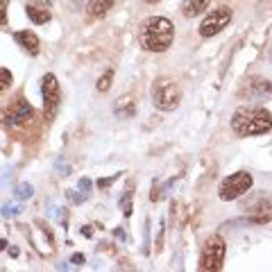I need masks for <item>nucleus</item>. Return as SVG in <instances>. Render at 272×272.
Listing matches in <instances>:
<instances>
[{
	"instance_id": "39448f33",
	"label": "nucleus",
	"mask_w": 272,
	"mask_h": 272,
	"mask_svg": "<svg viewBox=\"0 0 272 272\" xmlns=\"http://www.w3.org/2000/svg\"><path fill=\"white\" fill-rule=\"evenodd\" d=\"M250 188H252V175L241 170V173H234L220 182L218 195H220V200H225V202H232V200H238L241 195H245Z\"/></svg>"
},
{
	"instance_id": "b1692460",
	"label": "nucleus",
	"mask_w": 272,
	"mask_h": 272,
	"mask_svg": "<svg viewBox=\"0 0 272 272\" xmlns=\"http://www.w3.org/2000/svg\"><path fill=\"white\" fill-rule=\"evenodd\" d=\"M70 263H73V266H82V263H84V254H73V257H70Z\"/></svg>"
},
{
	"instance_id": "f8f14e48",
	"label": "nucleus",
	"mask_w": 272,
	"mask_h": 272,
	"mask_svg": "<svg viewBox=\"0 0 272 272\" xmlns=\"http://www.w3.org/2000/svg\"><path fill=\"white\" fill-rule=\"evenodd\" d=\"M209 9V0H184L182 2V14L186 18H195V16L204 14Z\"/></svg>"
},
{
	"instance_id": "9d476101",
	"label": "nucleus",
	"mask_w": 272,
	"mask_h": 272,
	"mask_svg": "<svg viewBox=\"0 0 272 272\" xmlns=\"http://www.w3.org/2000/svg\"><path fill=\"white\" fill-rule=\"evenodd\" d=\"M241 93H245V98L259 100V98H263V95L272 93V84L263 77H250L248 82H245V86L241 89Z\"/></svg>"
},
{
	"instance_id": "412c9836",
	"label": "nucleus",
	"mask_w": 272,
	"mask_h": 272,
	"mask_svg": "<svg viewBox=\"0 0 272 272\" xmlns=\"http://www.w3.org/2000/svg\"><path fill=\"white\" fill-rule=\"evenodd\" d=\"M66 195H68V200L73 204H79V202H84V200H86L84 193H75V191H66Z\"/></svg>"
},
{
	"instance_id": "a211bd4d",
	"label": "nucleus",
	"mask_w": 272,
	"mask_h": 272,
	"mask_svg": "<svg viewBox=\"0 0 272 272\" xmlns=\"http://www.w3.org/2000/svg\"><path fill=\"white\" fill-rule=\"evenodd\" d=\"M120 209H123V216L129 218L132 216V191H125V195L120 198Z\"/></svg>"
},
{
	"instance_id": "4468645a",
	"label": "nucleus",
	"mask_w": 272,
	"mask_h": 272,
	"mask_svg": "<svg viewBox=\"0 0 272 272\" xmlns=\"http://www.w3.org/2000/svg\"><path fill=\"white\" fill-rule=\"evenodd\" d=\"M116 0H91L89 2V14L93 16V18H102V16H107V11L114 7Z\"/></svg>"
},
{
	"instance_id": "6e6552de",
	"label": "nucleus",
	"mask_w": 272,
	"mask_h": 272,
	"mask_svg": "<svg viewBox=\"0 0 272 272\" xmlns=\"http://www.w3.org/2000/svg\"><path fill=\"white\" fill-rule=\"evenodd\" d=\"M32 118H34V109L30 107V102L16 100V102L11 104V109L5 114V125L7 127H25Z\"/></svg>"
},
{
	"instance_id": "ddd939ff",
	"label": "nucleus",
	"mask_w": 272,
	"mask_h": 272,
	"mask_svg": "<svg viewBox=\"0 0 272 272\" xmlns=\"http://www.w3.org/2000/svg\"><path fill=\"white\" fill-rule=\"evenodd\" d=\"M114 114L118 116V118H132V116L136 114V102H134V98H129V95L120 98L118 102L114 104Z\"/></svg>"
},
{
	"instance_id": "20e7f679",
	"label": "nucleus",
	"mask_w": 272,
	"mask_h": 272,
	"mask_svg": "<svg viewBox=\"0 0 272 272\" xmlns=\"http://www.w3.org/2000/svg\"><path fill=\"white\" fill-rule=\"evenodd\" d=\"M225 252H227V245L220 236H209L202 245V254H200V270L204 272H218L223 270L225 263Z\"/></svg>"
},
{
	"instance_id": "f3484780",
	"label": "nucleus",
	"mask_w": 272,
	"mask_h": 272,
	"mask_svg": "<svg viewBox=\"0 0 272 272\" xmlns=\"http://www.w3.org/2000/svg\"><path fill=\"white\" fill-rule=\"evenodd\" d=\"M32 193H34V188H32L30 184H18V186H16V191H14L16 200H30Z\"/></svg>"
},
{
	"instance_id": "393cba45",
	"label": "nucleus",
	"mask_w": 272,
	"mask_h": 272,
	"mask_svg": "<svg viewBox=\"0 0 272 272\" xmlns=\"http://www.w3.org/2000/svg\"><path fill=\"white\" fill-rule=\"evenodd\" d=\"M159 198H161V188H159V186H152V193H150V200H152V202H157Z\"/></svg>"
},
{
	"instance_id": "a878e982",
	"label": "nucleus",
	"mask_w": 272,
	"mask_h": 272,
	"mask_svg": "<svg viewBox=\"0 0 272 272\" xmlns=\"http://www.w3.org/2000/svg\"><path fill=\"white\" fill-rule=\"evenodd\" d=\"M2 30H7V0H2Z\"/></svg>"
},
{
	"instance_id": "f03ea898",
	"label": "nucleus",
	"mask_w": 272,
	"mask_h": 272,
	"mask_svg": "<svg viewBox=\"0 0 272 272\" xmlns=\"http://www.w3.org/2000/svg\"><path fill=\"white\" fill-rule=\"evenodd\" d=\"M232 129L238 136H259L268 134L272 129V116L270 111L261 107H245L238 109L232 116Z\"/></svg>"
},
{
	"instance_id": "dca6fc26",
	"label": "nucleus",
	"mask_w": 272,
	"mask_h": 272,
	"mask_svg": "<svg viewBox=\"0 0 272 272\" xmlns=\"http://www.w3.org/2000/svg\"><path fill=\"white\" fill-rule=\"evenodd\" d=\"M111 79H114V70H104V75L98 79V84H95V89H98L100 93H107V91L111 89Z\"/></svg>"
},
{
	"instance_id": "c85d7f7f",
	"label": "nucleus",
	"mask_w": 272,
	"mask_h": 272,
	"mask_svg": "<svg viewBox=\"0 0 272 272\" xmlns=\"http://www.w3.org/2000/svg\"><path fill=\"white\" fill-rule=\"evenodd\" d=\"M114 234H116V236H118V238H125V232H123V229H116Z\"/></svg>"
},
{
	"instance_id": "0eeeda50",
	"label": "nucleus",
	"mask_w": 272,
	"mask_h": 272,
	"mask_svg": "<svg viewBox=\"0 0 272 272\" xmlns=\"http://www.w3.org/2000/svg\"><path fill=\"white\" fill-rule=\"evenodd\" d=\"M41 93H43V111L45 118H52L57 114V107H59V82L52 73H48L43 77V84H41Z\"/></svg>"
},
{
	"instance_id": "5701e85b",
	"label": "nucleus",
	"mask_w": 272,
	"mask_h": 272,
	"mask_svg": "<svg viewBox=\"0 0 272 272\" xmlns=\"http://www.w3.org/2000/svg\"><path fill=\"white\" fill-rule=\"evenodd\" d=\"M54 170H57L59 175H68L70 166H68V163H64V161H57V163H54Z\"/></svg>"
},
{
	"instance_id": "bb28decb",
	"label": "nucleus",
	"mask_w": 272,
	"mask_h": 272,
	"mask_svg": "<svg viewBox=\"0 0 272 272\" xmlns=\"http://www.w3.org/2000/svg\"><path fill=\"white\" fill-rule=\"evenodd\" d=\"M79 232L84 234V236H86V238H91V236H93V227H91V225H84V227L79 229Z\"/></svg>"
},
{
	"instance_id": "f257e3e1",
	"label": "nucleus",
	"mask_w": 272,
	"mask_h": 272,
	"mask_svg": "<svg viewBox=\"0 0 272 272\" xmlns=\"http://www.w3.org/2000/svg\"><path fill=\"white\" fill-rule=\"evenodd\" d=\"M139 43L148 52H166L173 45L175 39V27L168 18L163 16H150L139 25Z\"/></svg>"
},
{
	"instance_id": "9b49d317",
	"label": "nucleus",
	"mask_w": 272,
	"mask_h": 272,
	"mask_svg": "<svg viewBox=\"0 0 272 272\" xmlns=\"http://www.w3.org/2000/svg\"><path fill=\"white\" fill-rule=\"evenodd\" d=\"M14 41H16V43H18L27 54H32V57H36V54H39V50H41L39 36H36L34 32H30V30L16 32V34H14Z\"/></svg>"
},
{
	"instance_id": "aec40b11",
	"label": "nucleus",
	"mask_w": 272,
	"mask_h": 272,
	"mask_svg": "<svg viewBox=\"0 0 272 272\" xmlns=\"http://www.w3.org/2000/svg\"><path fill=\"white\" fill-rule=\"evenodd\" d=\"M0 73H2V84H0V89H2V93H5V91L11 86V73L7 68H2Z\"/></svg>"
},
{
	"instance_id": "c756f323",
	"label": "nucleus",
	"mask_w": 272,
	"mask_h": 272,
	"mask_svg": "<svg viewBox=\"0 0 272 272\" xmlns=\"http://www.w3.org/2000/svg\"><path fill=\"white\" fill-rule=\"evenodd\" d=\"M143 2H148V5H157L159 0H143Z\"/></svg>"
},
{
	"instance_id": "cd10ccee",
	"label": "nucleus",
	"mask_w": 272,
	"mask_h": 272,
	"mask_svg": "<svg viewBox=\"0 0 272 272\" xmlns=\"http://www.w3.org/2000/svg\"><path fill=\"white\" fill-rule=\"evenodd\" d=\"M2 213H5V216H14V213H18V209L16 207H5V211Z\"/></svg>"
},
{
	"instance_id": "2eb2a0df",
	"label": "nucleus",
	"mask_w": 272,
	"mask_h": 272,
	"mask_svg": "<svg viewBox=\"0 0 272 272\" xmlns=\"http://www.w3.org/2000/svg\"><path fill=\"white\" fill-rule=\"evenodd\" d=\"M25 14H27V18L32 20L34 25H43L50 20V11L48 9H41V7H25Z\"/></svg>"
},
{
	"instance_id": "4be33fe9",
	"label": "nucleus",
	"mask_w": 272,
	"mask_h": 272,
	"mask_svg": "<svg viewBox=\"0 0 272 272\" xmlns=\"http://www.w3.org/2000/svg\"><path fill=\"white\" fill-rule=\"evenodd\" d=\"M116 179H118V175H114V177H107V179H98V188H100V191H104V188H109L111 184L116 182Z\"/></svg>"
},
{
	"instance_id": "1a4fd4ad",
	"label": "nucleus",
	"mask_w": 272,
	"mask_h": 272,
	"mask_svg": "<svg viewBox=\"0 0 272 272\" xmlns=\"http://www.w3.org/2000/svg\"><path fill=\"white\" fill-rule=\"evenodd\" d=\"M248 220L254 225H268L272 220V200L261 198L250 207L248 211Z\"/></svg>"
},
{
	"instance_id": "423d86ee",
	"label": "nucleus",
	"mask_w": 272,
	"mask_h": 272,
	"mask_svg": "<svg viewBox=\"0 0 272 272\" xmlns=\"http://www.w3.org/2000/svg\"><path fill=\"white\" fill-rule=\"evenodd\" d=\"M229 20H232V9L225 7V5L213 9V11H209V16L202 20V25H200V36L209 39V36L220 34V32L229 25Z\"/></svg>"
},
{
	"instance_id": "6ab92c4d",
	"label": "nucleus",
	"mask_w": 272,
	"mask_h": 272,
	"mask_svg": "<svg viewBox=\"0 0 272 272\" xmlns=\"http://www.w3.org/2000/svg\"><path fill=\"white\" fill-rule=\"evenodd\" d=\"M77 188H79V193H84L86 198H89V195H91V179L89 177H82L77 182Z\"/></svg>"
},
{
	"instance_id": "7c9ffc66",
	"label": "nucleus",
	"mask_w": 272,
	"mask_h": 272,
	"mask_svg": "<svg viewBox=\"0 0 272 272\" xmlns=\"http://www.w3.org/2000/svg\"><path fill=\"white\" fill-rule=\"evenodd\" d=\"M270 57H272V52H270Z\"/></svg>"
},
{
	"instance_id": "7ed1b4c3",
	"label": "nucleus",
	"mask_w": 272,
	"mask_h": 272,
	"mask_svg": "<svg viewBox=\"0 0 272 272\" xmlns=\"http://www.w3.org/2000/svg\"><path fill=\"white\" fill-rule=\"evenodd\" d=\"M150 93H152L154 107L161 109V111H173V109H177L179 102H182V91H179V86L168 77L154 79Z\"/></svg>"
}]
</instances>
